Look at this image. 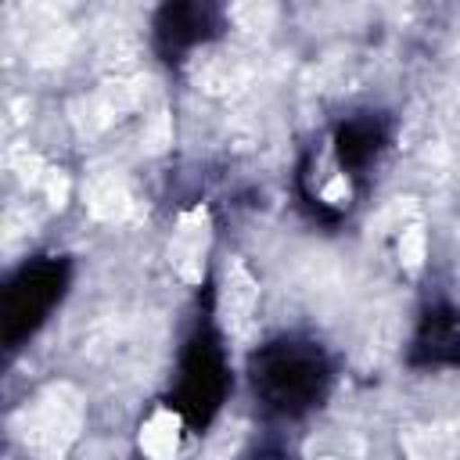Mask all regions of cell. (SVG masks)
<instances>
[{
	"instance_id": "11",
	"label": "cell",
	"mask_w": 460,
	"mask_h": 460,
	"mask_svg": "<svg viewBox=\"0 0 460 460\" xmlns=\"http://www.w3.org/2000/svg\"><path fill=\"white\" fill-rule=\"evenodd\" d=\"M241 438H244V431L234 424H226V428H219L212 438H208V446H205V453L198 456V460H230L234 453H237V446H241Z\"/></svg>"
},
{
	"instance_id": "2",
	"label": "cell",
	"mask_w": 460,
	"mask_h": 460,
	"mask_svg": "<svg viewBox=\"0 0 460 460\" xmlns=\"http://www.w3.org/2000/svg\"><path fill=\"white\" fill-rule=\"evenodd\" d=\"M208 241H212L208 208H205V205L187 208V212L176 219V230H172V241H169V262H172V270H176V277H180L183 284H198V280H201Z\"/></svg>"
},
{
	"instance_id": "5",
	"label": "cell",
	"mask_w": 460,
	"mask_h": 460,
	"mask_svg": "<svg viewBox=\"0 0 460 460\" xmlns=\"http://www.w3.org/2000/svg\"><path fill=\"white\" fill-rule=\"evenodd\" d=\"M402 453L410 460H460V420L402 431Z\"/></svg>"
},
{
	"instance_id": "13",
	"label": "cell",
	"mask_w": 460,
	"mask_h": 460,
	"mask_svg": "<svg viewBox=\"0 0 460 460\" xmlns=\"http://www.w3.org/2000/svg\"><path fill=\"white\" fill-rule=\"evenodd\" d=\"M320 198H323V201H341V198H349V180H345V176H334V180L320 190Z\"/></svg>"
},
{
	"instance_id": "10",
	"label": "cell",
	"mask_w": 460,
	"mask_h": 460,
	"mask_svg": "<svg viewBox=\"0 0 460 460\" xmlns=\"http://www.w3.org/2000/svg\"><path fill=\"white\" fill-rule=\"evenodd\" d=\"M140 140H144V151H165L172 144V122H169V111L165 108H158L155 115H147Z\"/></svg>"
},
{
	"instance_id": "7",
	"label": "cell",
	"mask_w": 460,
	"mask_h": 460,
	"mask_svg": "<svg viewBox=\"0 0 460 460\" xmlns=\"http://www.w3.org/2000/svg\"><path fill=\"white\" fill-rule=\"evenodd\" d=\"M424 259H428V234L420 223H410L406 230H399V262L410 273H417L424 266Z\"/></svg>"
},
{
	"instance_id": "14",
	"label": "cell",
	"mask_w": 460,
	"mask_h": 460,
	"mask_svg": "<svg viewBox=\"0 0 460 460\" xmlns=\"http://www.w3.org/2000/svg\"><path fill=\"white\" fill-rule=\"evenodd\" d=\"M323 460H334V456H323Z\"/></svg>"
},
{
	"instance_id": "3",
	"label": "cell",
	"mask_w": 460,
	"mask_h": 460,
	"mask_svg": "<svg viewBox=\"0 0 460 460\" xmlns=\"http://www.w3.org/2000/svg\"><path fill=\"white\" fill-rule=\"evenodd\" d=\"M259 302V280L248 273L241 259H230L223 270V288H219V316L226 331H241L252 320V309Z\"/></svg>"
},
{
	"instance_id": "6",
	"label": "cell",
	"mask_w": 460,
	"mask_h": 460,
	"mask_svg": "<svg viewBox=\"0 0 460 460\" xmlns=\"http://www.w3.org/2000/svg\"><path fill=\"white\" fill-rule=\"evenodd\" d=\"M180 431H183L180 413H172L165 406L151 410V417L140 424V449H144V456L147 460H176Z\"/></svg>"
},
{
	"instance_id": "8",
	"label": "cell",
	"mask_w": 460,
	"mask_h": 460,
	"mask_svg": "<svg viewBox=\"0 0 460 460\" xmlns=\"http://www.w3.org/2000/svg\"><path fill=\"white\" fill-rule=\"evenodd\" d=\"M50 165H43V158L29 147H14L11 151V172L18 176L22 187H43V176H47Z\"/></svg>"
},
{
	"instance_id": "9",
	"label": "cell",
	"mask_w": 460,
	"mask_h": 460,
	"mask_svg": "<svg viewBox=\"0 0 460 460\" xmlns=\"http://www.w3.org/2000/svg\"><path fill=\"white\" fill-rule=\"evenodd\" d=\"M230 18L248 32H266L277 18V7H270V4H237V7H230Z\"/></svg>"
},
{
	"instance_id": "4",
	"label": "cell",
	"mask_w": 460,
	"mask_h": 460,
	"mask_svg": "<svg viewBox=\"0 0 460 460\" xmlns=\"http://www.w3.org/2000/svg\"><path fill=\"white\" fill-rule=\"evenodd\" d=\"M86 208L101 223H122L133 212V190L122 172H93L86 183Z\"/></svg>"
},
{
	"instance_id": "1",
	"label": "cell",
	"mask_w": 460,
	"mask_h": 460,
	"mask_svg": "<svg viewBox=\"0 0 460 460\" xmlns=\"http://www.w3.org/2000/svg\"><path fill=\"white\" fill-rule=\"evenodd\" d=\"M83 431V395L58 381L22 410V442L32 460H61Z\"/></svg>"
},
{
	"instance_id": "12",
	"label": "cell",
	"mask_w": 460,
	"mask_h": 460,
	"mask_svg": "<svg viewBox=\"0 0 460 460\" xmlns=\"http://www.w3.org/2000/svg\"><path fill=\"white\" fill-rule=\"evenodd\" d=\"M68 190H72L68 176H65L61 169H47V176H43V194H47L50 208H65V201H68Z\"/></svg>"
}]
</instances>
